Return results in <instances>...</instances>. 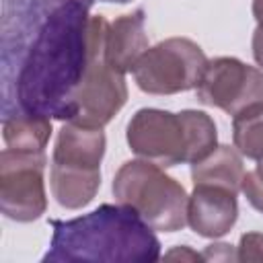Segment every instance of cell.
<instances>
[{
    "label": "cell",
    "instance_id": "6da1fadb",
    "mask_svg": "<svg viewBox=\"0 0 263 263\" xmlns=\"http://www.w3.org/2000/svg\"><path fill=\"white\" fill-rule=\"evenodd\" d=\"M90 0H2V119H72L90 58Z\"/></svg>",
    "mask_w": 263,
    "mask_h": 263
},
{
    "label": "cell",
    "instance_id": "7a4b0ae2",
    "mask_svg": "<svg viewBox=\"0 0 263 263\" xmlns=\"http://www.w3.org/2000/svg\"><path fill=\"white\" fill-rule=\"evenodd\" d=\"M53 234L43 263H146L160 259L152 228L127 205L103 203L74 220H49Z\"/></svg>",
    "mask_w": 263,
    "mask_h": 263
},
{
    "label": "cell",
    "instance_id": "3957f363",
    "mask_svg": "<svg viewBox=\"0 0 263 263\" xmlns=\"http://www.w3.org/2000/svg\"><path fill=\"white\" fill-rule=\"evenodd\" d=\"M125 138L134 154L160 166L193 164L218 146L214 119L195 109H140L132 115Z\"/></svg>",
    "mask_w": 263,
    "mask_h": 263
},
{
    "label": "cell",
    "instance_id": "277c9868",
    "mask_svg": "<svg viewBox=\"0 0 263 263\" xmlns=\"http://www.w3.org/2000/svg\"><path fill=\"white\" fill-rule=\"evenodd\" d=\"M103 156V127H86L66 121L58 134L49 168L51 195L62 208L80 210L95 199L101 187Z\"/></svg>",
    "mask_w": 263,
    "mask_h": 263
},
{
    "label": "cell",
    "instance_id": "5b68a950",
    "mask_svg": "<svg viewBox=\"0 0 263 263\" xmlns=\"http://www.w3.org/2000/svg\"><path fill=\"white\" fill-rule=\"evenodd\" d=\"M113 195L117 203L132 208L152 230L177 232L187 224L189 195L185 187L152 160L123 162L113 177Z\"/></svg>",
    "mask_w": 263,
    "mask_h": 263
},
{
    "label": "cell",
    "instance_id": "8992f818",
    "mask_svg": "<svg viewBox=\"0 0 263 263\" xmlns=\"http://www.w3.org/2000/svg\"><path fill=\"white\" fill-rule=\"evenodd\" d=\"M109 23L105 16H90V58L84 78L74 99L72 123L86 127L107 125L127 101V84L105 55V37Z\"/></svg>",
    "mask_w": 263,
    "mask_h": 263
},
{
    "label": "cell",
    "instance_id": "52a82bcc",
    "mask_svg": "<svg viewBox=\"0 0 263 263\" xmlns=\"http://www.w3.org/2000/svg\"><path fill=\"white\" fill-rule=\"evenodd\" d=\"M208 66L203 49L187 37H171L154 47L132 68L140 90L148 95H175L197 88Z\"/></svg>",
    "mask_w": 263,
    "mask_h": 263
},
{
    "label": "cell",
    "instance_id": "ba28073f",
    "mask_svg": "<svg viewBox=\"0 0 263 263\" xmlns=\"http://www.w3.org/2000/svg\"><path fill=\"white\" fill-rule=\"evenodd\" d=\"M43 152L6 148L0 154V210L8 220L33 222L47 210Z\"/></svg>",
    "mask_w": 263,
    "mask_h": 263
},
{
    "label": "cell",
    "instance_id": "9c48e42d",
    "mask_svg": "<svg viewBox=\"0 0 263 263\" xmlns=\"http://www.w3.org/2000/svg\"><path fill=\"white\" fill-rule=\"evenodd\" d=\"M197 101L232 117L245 109L259 107L263 105V72L236 58L208 60L197 84Z\"/></svg>",
    "mask_w": 263,
    "mask_h": 263
},
{
    "label": "cell",
    "instance_id": "30bf717a",
    "mask_svg": "<svg viewBox=\"0 0 263 263\" xmlns=\"http://www.w3.org/2000/svg\"><path fill=\"white\" fill-rule=\"evenodd\" d=\"M238 218L236 193L214 185H195L187 201V224L203 238H220Z\"/></svg>",
    "mask_w": 263,
    "mask_h": 263
},
{
    "label": "cell",
    "instance_id": "8fae6325",
    "mask_svg": "<svg viewBox=\"0 0 263 263\" xmlns=\"http://www.w3.org/2000/svg\"><path fill=\"white\" fill-rule=\"evenodd\" d=\"M146 49H148V35H146V14L142 8L121 14L113 23H109L105 37V55L115 70H119L121 74L129 72Z\"/></svg>",
    "mask_w": 263,
    "mask_h": 263
},
{
    "label": "cell",
    "instance_id": "7c38bea8",
    "mask_svg": "<svg viewBox=\"0 0 263 263\" xmlns=\"http://www.w3.org/2000/svg\"><path fill=\"white\" fill-rule=\"evenodd\" d=\"M242 177H245V166L240 154L224 144L216 146L208 156L191 164L193 185H214L238 193L242 185Z\"/></svg>",
    "mask_w": 263,
    "mask_h": 263
},
{
    "label": "cell",
    "instance_id": "4fadbf2b",
    "mask_svg": "<svg viewBox=\"0 0 263 263\" xmlns=\"http://www.w3.org/2000/svg\"><path fill=\"white\" fill-rule=\"evenodd\" d=\"M51 136V121L43 115H12L2 119V138L8 148L43 152Z\"/></svg>",
    "mask_w": 263,
    "mask_h": 263
},
{
    "label": "cell",
    "instance_id": "5bb4252c",
    "mask_svg": "<svg viewBox=\"0 0 263 263\" xmlns=\"http://www.w3.org/2000/svg\"><path fill=\"white\" fill-rule=\"evenodd\" d=\"M232 140L234 148L251 158H263V105L240 111L232 117Z\"/></svg>",
    "mask_w": 263,
    "mask_h": 263
},
{
    "label": "cell",
    "instance_id": "9a60e30c",
    "mask_svg": "<svg viewBox=\"0 0 263 263\" xmlns=\"http://www.w3.org/2000/svg\"><path fill=\"white\" fill-rule=\"evenodd\" d=\"M238 261H263V234L261 232H247L240 236L236 247Z\"/></svg>",
    "mask_w": 263,
    "mask_h": 263
},
{
    "label": "cell",
    "instance_id": "2e32d148",
    "mask_svg": "<svg viewBox=\"0 0 263 263\" xmlns=\"http://www.w3.org/2000/svg\"><path fill=\"white\" fill-rule=\"evenodd\" d=\"M240 191L245 193V197L249 199V203L263 214V179L257 175V171L245 173Z\"/></svg>",
    "mask_w": 263,
    "mask_h": 263
},
{
    "label": "cell",
    "instance_id": "e0dca14e",
    "mask_svg": "<svg viewBox=\"0 0 263 263\" xmlns=\"http://www.w3.org/2000/svg\"><path fill=\"white\" fill-rule=\"evenodd\" d=\"M201 255H203V261H238L236 249L226 242H214L205 247Z\"/></svg>",
    "mask_w": 263,
    "mask_h": 263
},
{
    "label": "cell",
    "instance_id": "ac0fdd59",
    "mask_svg": "<svg viewBox=\"0 0 263 263\" xmlns=\"http://www.w3.org/2000/svg\"><path fill=\"white\" fill-rule=\"evenodd\" d=\"M164 259H171V261H203V255L189 249V247H175L173 251L164 253Z\"/></svg>",
    "mask_w": 263,
    "mask_h": 263
},
{
    "label": "cell",
    "instance_id": "d6986e66",
    "mask_svg": "<svg viewBox=\"0 0 263 263\" xmlns=\"http://www.w3.org/2000/svg\"><path fill=\"white\" fill-rule=\"evenodd\" d=\"M253 58L263 68V25H257L253 33Z\"/></svg>",
    "mask_w": 263,
    "mask_h": 263
},
{
    "label": "cell",
    "instance_id": "ffe728a7",
    "mask_svg": "<svg viewBox=\"0 0 263 263\" xmlns=\"http://www.w3.org/2000/svg\"><path fill=\"white\" fill-rule=\"evenodd\" d=\"M253 16L257 25H263V0H253Z\"/></svg>",
    "mask_w": 263,
    "mask_h": 263
},
{
    "label": "cell",
    "instance_id": "44dd1931",
    "mask_svg": "<svg viewBox=\"0 0 263 263\" xmlns=\"http://www.w3.org/2000/svg\"><path fill=\"white\" fill-rule=\"evenodd\" d=\"M255 171H257V175L263 179V158H261V160H257V168H255Z\"/></svg>",
    "mask_w": 263,
    "mask_h": 263
},
{
    "label": "cell",
    "instance_id": "7402d4cb",
    "mask_svg": "<svg viewBox=\"0 0 263 263\" xmlns=\"http://www.w3.org/2000/svg\"><path fill=\"white\" fill-rule=\"evenodd\" d=\"M90 2H95V0H90ZM101 2H115V4H125V2H129V0H101Z\"/></svg>",
    "mask_w": 263,
    "mask_h": 263
}]
</instances>
